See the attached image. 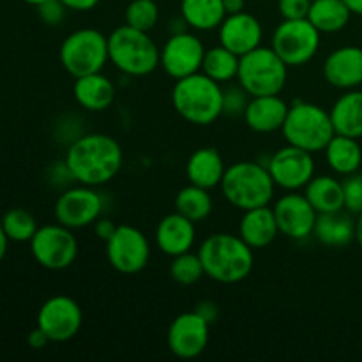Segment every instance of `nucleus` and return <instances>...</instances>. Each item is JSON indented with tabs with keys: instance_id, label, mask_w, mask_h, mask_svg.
I'll return each mask as SVG.
<instances>
[{
	"instance_id": "4be33fe9",
	"label": "nucleus",
	"mask_w": 362,
	"mask_h": 362,
	"mask_svg": "<svg viewBox=\"0 0 362 362\" xmlns=\"http://www.w3.org/2000/svg\"><path fill=\"white\" fill-rule=\"evenodd\" d=\"M73 95L78 106L87 112H105L115 101V85L103 71L74 78Z\"/></svg>"
},
{
	"instance_id": "f03ea898",
	"label": "nucleus",
	"mask_w": 362,
	"mask_h": 362,
	"mask_svg": "<svg viewBox=\"0 0 362 362\" xmlns=\"http://www.w3.org/2000/svg\"><path fill=\"white\" fill-rule=\"evenodd\" d=\"M197 253L205 276L221 285H235L253 272L255 250L240 239L239 233H212L200 244Z\"/></svg>"
},
{
	"instance_id": "1a4fd4ad",
	"label": "nucleus",
	"mask_w": 362,
	"mask_h": 362,
	"mask_svg": "<svg viewBox=\"0 0 362 362\" xmlns=\"http://www.w3.org/2000/svg\"><path fill=\"white\" fill-rule=\"evenodd\" d=\"M320 30L308 18L283 20L272 32L271 48L288 67L306 66L320 49Z\"/></svg>"
},
{
	"instance_id": "473e14b6",
	"label": "nucleus",
	"mask_w": 362,
	"mask_h": 362,
	"mask_svg": "<svg viewBox=\"0 0 362 362\" xmlns=\"http://www.w3.org/2000/svg\"><path fill=\"white\" fill-rule=\"evenodd\" d=\"M0 225H2L7 239L13 243H30L39 228L34 214L21 207L9 209L0 219Z\"/></svg>"
},
{
	"instance_id": "aec40b11",
	"label": "nucleus",
	"mask_w": 362,
	"mask_h": 362,
	"mask_svg": "<svg viewBox=\"0 0 362 362\" xmlns=\"http://www.w3.org/2000/svg\"><path fill=\"white\" fill-rule=\"evenodd\" d=\"M197 223L187 219L179 212L166 214L156 226V246L166 257L173 258L177 255L193 251L197 243Z\"/></svg>"
},
{
	"instance_id": "4c0bfd02",
	"label": "nucleus",
	"mask_w": 362,
	"mask_h": 362,
	"mask_svg": "<svg viewBox=\"0 0 362 362\" xmlns=\"http://www.w3.org/2000/svg\"><path fill=\"white\" fill-rule=\"evenodd\" d=\"M35 9H37L39 20L48 27H57V25L62 23L66 20L67 11H69L64 6L62 0H45L39 6H35Z\"/></svg>"
},
{
	"instance_id": "9d476101",
	"label": "nucleus",
	"mask_w": 362,
	"mask_h": 362,
	"mask_svg": "<svg viewBox=\"0 0 362 362\" xmlns=\"http://www.w3.org/2000/svg\"><path fill=\"white\" fill-rule=\"evenodd\" d=\"M78 239L73 230L60 223L39 226L30 240V253L34 260L48 271L69 269L78 258Z\"/></svg>"
},
{
	"instance_id": "2f4dec72",
	"label": "nucleus",
	"mask_w": 362,
	"mask_h": 362,
	"mask_svg": "<svg viewBox=\"0 0 362 362\" xmlns=\"http://www.w3.org/2000/svg\"><path fill=\"white\" fill-rule=\"evenodd\" d=\"M214 209V200L209 189L194 184H187L175 194V211L186 216L193 223H202L211 216Z\"/></svg>"
},
{
	"instance_id": "f8f14e48",
	"label": "nucleus",
	"mask_w": 362,
	"mask_h": 362,
	"mask_svg": "<svg viewBox=\"0 0 362 362\" xmlns=\"http://www.w3.org/2000/svg\"><path fill=\"white\" fill-rule=\"evenodd\" d=\"M151 243L140 228L133 225H119L106 240V258L117 272L126 276L144 271L151 260Z\"/></svg>"
},
{
	"instance_id": "c9c22d12",
	"label": "nucleus",
	"mask_w": 362,
	"mask_h": 362,
	"mask_svg": "<svg viewBox=\"0 0 362 362\" xmlns=\"http://www.w3.org/2000/svg\"><path fill=\"white\" fill-rule=\"evenodd\" d=\"M251 95L240 85H230L223 88V115H244Z\"/></svg>"
},
{
	"instance_id": "6ab92c4d",
	"label": "nucleus",
	"mask_w": 362,
	"mask_h": 362,
	"mask_svg": "<svg viewBox=\"0 0 362 362\" xmlns=\"http://www.w3.org/2000/svg\"><path fill=\"white\" fill-rule=\"evenodd\" d=\"M325 81L341 90H352L362 85V48L341 46L331 52L322 67Z\"/></svg>"
},
{
	"instance_id": "a878e982",
	"label": "nucleus",
	"mask_w": 362,
	"mask_h": 362,
	"mask_svg": "<svg viewBox=\"0 0 362 362\" xmlns=\"http://www.w3.org/2000/svg\"><path fill=\"white\" fill-rule=\"evenodd\" d=\"M329 113L336 134L357 140L362 136V90H346L336 99Z\"/></svg>"
},
{
	"instance_id": "20e7f679",
	"label": "nucleus",
	"mask_w": 362,
	"mask_h": 362,
	"mask_svg": "<svg viewBox=\"0 0 362 362\" xmlns=\"http://www.w3.org/2000/svg\"><path fill=\"white\" fill-rule=\"evenodd\" d=\"M219 187L226 202L243 212L271 205L276 194V184L267 166L255 161H239L226 166Z\"/></svg>"
},
{
	"instance_id": "393cba45",
	"label": "nucleus",
	"mask_w": 362,
	"mask_h": 362,
	"mask_svg": "<svg viewBox=\"0 0 362 362\" xmlns=\"http://www.w3.org/2000/svg\"><path fill=\"white\" fill-rule=\"evenodd\" d=\"M313 235L324 246L345 247L356 239V221L349 211L318 214Z\"/></svg>"
},
{
	"instance_id": "e433bc0d",
	"label": "nucleus",
	"mask_w": 362,
	"mask_h": 362,
	"mask_svg": "<svg viewBox=\"0 0 362 362\" xmlns=\"http://www.w3.org/2000/svg\"><path fill=\"white\" fill-rule=\"evenodd\" d=\"M343 193H345L346 211L359 216L362 212V173L356 172L346 175V179L343 180Z\"/></svg>"
},
{
	"instance_id": "412c9836",
	"label": "nucleus",
	"mask_w": 362,
	"mask_h": 362,
	"mask_svg": "<svg viewBox=\"0 0 362 362\" xmlns=\"http://www.w3.org/2000/svg\"><path fill=\"white\" fill-rule=\"evenodd\" d=\"M288 108L290 105L281 98V94L255 95L247 103L243 119L253 133L271 134L281 131Z\"/></svg>"
},
{
	"instance_id": "cd10ccee",
	"label": "nucleus",
	"mask_w": 362,
	"mask_h": 362,
	"mask_svg": "<svg viewBox=\"0 0 362 362\" xmlns=\"http://www.w3.org/2000/svg\"><path fill=\"white\" fill-rule=\"evenodd\" d=\"M180 16L191 30H216L226 18L225 4L223 0H180Z\"/></svg>"
},
{
	"instance_id": "72a5a7b5",
	"label": "nucleus",
	"mask_w": 362,
	"mask_h": 362,
	"mask_svg": "<svg viewBox=\"0 0 362 362\" xmlns=\"http://www.w3.org/2000/svg\"><path fill=\"white\" fill-rule=\"evenodd\" d=\"M170 276H172V279L177 285H197V283L205 276L204 265H202L198 253L187 251V253L173 257L172 264H170Z\"/></svg>"
},
{
	"instance_id": "ea45409f",
	"label": "nucleus",
	"mask_w": 362,
	"mask_h": 362,
	"mask_svg": "<svg viewBox=\"0 0 362 362\" xmlns=\"http://www.w3.org/2000/svg\"><path fill=\"white\" fill-rule=\"evenodd\" d=\"M117 226H119V225H115V223H113L112 219L103 218V216H101V218H99L98 221H95L94 225H92V228H94L95 235H98L99 239L105 240V243H106V240H108L110 237L113 235V232H115V230H117Z\"/></svg>"
},
{
	"instance_id": "37998d69",
	"label": "nucleus",
	"mask_w": 362,
	"mask_h": 362,
	"mask_svg": "<svg viewBox=\"0 0 362 362\" xmlns=\"http://www.w3.org/2000/svg\"><path fill=\"white\" fill-rule=\"evenodd\" d=\"M64 6L69 11H76V13H85V11H92L99 4V0H62Z\"/></svg>"
},
{
	"instance_id": "c85d7f7f",
	"label": "nucleus",
	"mask_w": 362,
	"mask_h": 362,
	"mask_svg": "<svg viewBox=\"0 0 362 362\" xmlns=\"http://www.w3.org/2000/svg\"><path fill=\"white\" fill-rule=\"evenodd\" d=\"M324 152L329 168L338 175L346 177L359 172L362 165V148L357 138L334 134Z\"/></svg>"
},
{
	"instance_id": "58836bf2",
	"label": "nucleus",
	"mask_w": 362,
	"mask_h": 362,
	"mask_svg": "<svg viewBox=\"0 0 362 362\" xmlns=\"http://www.w3.org/2000/svg\"><path fill=\"white\" fill-rule=\"evenodd\" d=\"M313 0H278V11L283 20H303L310 14Z\"/></svg>"
},
{
	"instance_id": "5701e85b",
	"label": "nucleus",
	"mask_w": 362,
	"mask_h": 362,
	"mask_svg": "<svg viewBox=\"0 0 362 362\" xmlns=\"http://www.w3.org/2000/svg\"><path fill=\"white\" fill-rule=\"evenodd\" d=\"M239 235L251 250H264L269 247L279 235L278 221L272 207L250 209L243 212L239 221Z\"/></svg>"
},
{
	"instance_id": "09e8293b",
	"label": "nucleus",
	"mask_w": 362,
	"mask_h": 362,
	"mask_svg": "<svg viewBox=\"0 0 362 362\" xmlns=\"http://www.w3.org/2000/svg\"><path fill=\"white\" fill-rule=\"evenodd\" d=\"M21 2H25V4H28V6H39V4L41 2H45V0H21Z\"/></svg>"
},
{
	"instance_id": "b1692460",
	"label": "nucleus",
	"mask_w": 362,
	"mask_h": 362,
	"mask_svg": "<svg viewBox=\"0 0 362 362\" xmlns=\"http://www.w3.org/2000/svg\"><path fill=\"white\" fill-rule=\"evenodd\" d=\"M225 172L226 166L223 156L214 147L197 148L186 163L187 182L209 191L221 186Z\"/></svg>"
},
{
	"instance_id": "7ed1b4c3",
	"label": "nucleus",
	"mask_w": 362,
	"mask_h": 362,
	"mask_svg": "<svg viewBox=\"0 0 362 362\" xmlns=\"http://www.w3.org/2000/svg\"><path fill=\"white\" fill-rule=\"evenodd\" d=\"M172 105L186 122L202 127L211 126L223 115V85L202 71L194 73L175 81Z\"/></svg>"
},
{
	"instance_id": "c03bdc74",
	"label": "nucleus",
	"mask_w": 362,
	"mask_h": 362,
	"mask_svg": "<svg viewBox=\"0 0 362 362\" xmlns=\"http://www.w3.org/2000/svg\"><path fill=\"white\" fill-rule=\"evenodd\" d=\"M226 14H235L246 11V0H223Z\"/></svg>"
},
{
	"instance_id": "a18cd8bd",
	"label": "nucleus",
	"mask_w": 362,
	"mask_h": 362,
	"mask_svg": "<svg viewBox=\"0 0 362 362\" xmlns=\"http://www.w3.org/2000/svg\"><path fill=\"white\" fill-rule=\"evenodd\" d=\"M7 246H9V239H7L6 232H4L2 225H0V264H2V260L6 258Z\"/></svg>"
},
{
	"instance_id": "7c9ffc66",
	"label": "nucleus",
	"mask_w": 362,
	"mask_h": 362,
	"mask_svg": "<svg viewBox=\"0 0 362 362\" xmlns=\"http://www.w3.org/2000/svg\"><path fill=\"white\" fill-rule=\"evenodd\" d=\"M240 57L230 52L223 45L212 46L205 49L204 64H202V73L207 74L211 80L218 81L219 85H226L230 81L237 80L239 74Z\"/></svg>"
},
{
	"instance_id": "39448f33",
	"label": "nucleus",
	"mask_w": 362,
	"mask_h": 362,
	"mask_svg": "<svg viewBox=\"0 0 362 362\" xmlns=\"http://www.w3.org/2000/svg\"><path fill=\"white\" fill-rule=\"evenodd\" d=\"M110 62L127 76H148L159 67V46L148 32L120 25L108 35Z\"/></svg>"
},
{
	"instance_id": "6e6552de",
	"label": "nucleus",
	"mask_w": 362,
	"mask_h": 362,
	"mask_svg": "<svg viewBox=\"0 0 362 362\" xmlns=\"http://www.w3.org/2000/svg\"><path fill=\"white\" fill-rule=\"evenodd\" d=\"M59 59L73 78L99 73L110 60L108 35L98 28H78L62 41Z\"/></svg>"
},
{
	"instance_id": "49530a36",
	"label": "nucleus",
	"mask_w": 362,
	"mask_h": 362,
	"mask_svg": "<svg viewBox=\"0 0 362 362\" xmlns=\"http://www.w3.org/2000/svg\"><path fill=\"white\" fill-rule=\"evenodd\" d=\"M346 4V7L350 9V13L362 16V0H343Z\"/></svg>"
},
{
	"instance_id": "0eeeda50",
	"label": "nucleus",
	"mask_w": 362,
	"mask_h": 362,
	"mask_svg": "<svg viewBox=\"0 0 362 362\" xmlns=\"http://www.w3.org/2000/svg\"><path fill=\"white\" fill-rule=\"evenodd\" d=\"M288 80V66L271 46H258L240 57L237 81L240 87L255 95L281 94Z\"/></svg>"
},
{
	"instance_id": "a19ab883",
	"label": "nucleus",
	"mask_w": 362,
	"mask_h": 362,
	"mask_svg": "<svg viewBox=\"0 0 362 362\" xmlns=\"http://www.w3.org/2000/svg\"><path fill=\"white\" fill-rule=\"evenodd\" d=\"M194 311H197L198 315H202V317H204L211 325L214 324L219 317L218 306H216V303H212V300H209V299L200 300V303L194 306Z\"/></svg>"
},
{
	"instance_id": "f257e3e1",
	"label": "nucleus",
	"mask_w": 362,
	"mask_h": 362,
	"mask_svg": "<svg viewBox=\"0 0 362 362\" xmlns=\"http://www.w3.org/2000/svg\"><path fill=\"white\" fill-rule=\"evenodd\" d=\"M64 163L74 182L99 187L119 175L124 165V151L110 134L88 133L71 141Z\"/></svg>"
},
{
	"instance_id": "a211bd4d",
	"label": "nucleus",
	"mask_w": 362,
	"mask_h": 362,
	"mask_svg": "<svg viewBox=\"0 0 362 362\" xmlns=\"http://www.w3.org/2000/svg\"><path fill=\"white\" fill-rule=\"evenodd\" d=\"M219 45L228 48L235 55L243 57L262 46L264 28L260 20L247 11L235 14H226L223 23L218 28Z\"/></svg>"
},
{
	"instance_id": "ddd939ff",
	"label": "nucleus",
	"mask_w": 362,
	"mask_h": 362,
	"mask_svg": "<svg viewBox=\"0 0 362 362\" xmlns=\"http://www.w3.org/2000/svg\"><path fill=\"white\" fill-rule=\"evenodd\" d=\"M205 49L202 39L193 32H173L159 48V67L175 81L182 80L200 73Z\"/></svg>"
},
{
	"instance_id": "2eb2a0df",
	"label": "nucleus",
	"mask_w": 362,
	"mask_h": 362,
	"mask_svg": "<svg viewBox=\"0 0 362 362\" xmlns=\"http://www.w3.org/2000/svg\"><path fill=\"white\" fill-rule=\"evenodd\" d=\"M83 311L69 296H53L42 303L37 313V327L52 343H66L80 332Z\"/></svg>"
},
{
	"instance_id": "c756f323",
	"label": "nucleus",
	"mask_w": 362,
	"mask_h": 362,
	"mask_svg": "<svg viewBox=\"0 0 362 362\" xmlns=\"http://www.w3.org/2000/svg\"><path fill=\"white\" fill-rule=\"evenodd\" d=\"M350 9L343 0H313L308 20L320 30V34H334L349 25Z\"/></svg>"
},
{
	"instance_id": "dca6fc26",
	"label": "nucleus",
	"mask_w": 362,
	"mask_h": 362,
	"mask_svg": "<svg viewBox=\"0 0 362 362\" xmlns=\"http://www.w3.org/2000/svg\"><path fill=\"white\" fill-rule=\"evenodd\" d=\"M211 324L197 311H186L177 315L166 332L170 352L184 361L197 359L209 346Z\"/></svg>"
},
{
	"instance_id": "de8ad7c7",
	"label": "nucleus",
	"mask_w": 362,
	"mask_h": 362,
	"mask_svg": "<svg viewBox=\"0 0 362 362\" xmlns=\"http://www.w3.org/2000/svg\"><path fill=\"white\" fill-rule=\"evenodd\" d=\"M356 240L362 247V212L359 214V219L356 221Z\"/></svg>"
},
{
	"instance_id": "79ce46f5",
	"label": "nucleus",
	"mask_w": 362,
	"mask_h": 362,
	"mask_svg": "<svg viewBox=\"0 0 362 362\" xmlns=\"http://www.w3.org/2000/svg\"><path fill=\"white\" fill-rule=\"evenodd\" d=\"M27 343H28V346H30V349L42 350L46 345H48V343H52V341H49L48 336H46L45 332H42L41 329H39L37 325H35V329H32V331L28 332Z\"/></svg>"
},
{
	"instance_id": "4468645a",
	"label": "nucleus",
	"mask_w": 362,
	"mask_h": 362,
	"mask_svg": "<svg viewBox=\"0 0 362 362\" xmlns=\"http://www.w3.org/2000/svg\"><path fill=\"white\" fill-rule=\"evenodd\" d=\"M265 166H267L276 187H281L285 191L304 189L308 182L317 175L315 154L288 144L278 148L269 158Z\"/></svg>"
},
{
	"instance_id": "423d86ee",
	"label": "nucleus",
	"mask_w": 362,
	"mask_h": 362,
	"mask_svg": "<svg viewBox=\"0 0 362 362\" xmlns=\"http://www.w3.org/2000/svg\"><path fill=\"white\" fill-rule=\"evenodd\" d=\"M281 133L288 145L317 154L324 152L336 131L331 113L325 112L322 106L308 101H296L288 108Z\"/></svg>"
},
{
	"instance_id": "f704fd0d",
	"label": "nucleus",
	"mask_w": 362,
	"mask_h": 362,
	"mask_svg": "<svg viewBox=\"0 0 362 362\" xmlns=\"http://www.w3.org/2000/svg\"><path fill=\"white\" fill-rule=\"evenodd\" d=\"M124 18L129 27L151 32L159 21V6L156 0H131L126 7Z\"/></svg>"
},
{
	"instance_id": "f3484780",
	"label": "nucleus",
	"mask_w": 362,
	"mask_h": 362,
	"mask_svg": "<svg viewBox=\"0 0 362 362\" xmlns=\"http://www.w3.org/2000/svg\"><path fill=\"white\" fill-rule=\"evenodd\" d=\"M279 233L292 240H304L313 235L318 212L304 193L286 191L272 205Z\"/></svg>"
},
{
	"instance_id": "9b49d317",
	"label": "nucleus",
	"mask_w": 362,
	"mask_h": 362,
	"mask_svg": "<svg viewBox=\"0 0 362 362\" xmlns=\"http://www.w3.org/2000/svg\"><path fill=\"white\" fill-rule=\"evenodd\" d=\"M103 211H105L103 194L95 187L85 184L66 187L59 194L53 207L57 223L71 230L92 226L101 218Z\"/></svg>"
},
{
	"instance_id": "bb28decb",
	"label": "nucleus",
	"mask_w": 362,
	"mask_h": 362,
	"mask_svg": "<svg viewBox=\"0 0 362 362\" xmlns=\"http://www.w3.org/2000/svg\"><path fill=\"white\" fill-rule=\"evenodd\" d=\"M304 194L318 214L338 212L345 209L343 180L332 175H315L304 187Z\"/></svg>"
}]
</instances>
